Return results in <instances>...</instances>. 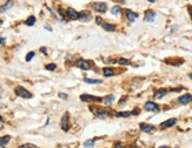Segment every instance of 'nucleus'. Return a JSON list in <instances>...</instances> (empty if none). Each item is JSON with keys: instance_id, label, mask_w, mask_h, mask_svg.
<instances>
[{"instance_id": "5701e85b", "label": "nucleus", "mask_w": 192, "mask_h": 148, "mask_svg": "<svg viewBox=\"0 0 192 148\" xmlns=\"http://www.w3.org/2000/svg\"><path fill=\"white\" fill-rule=\"evenodd\" d=\"M120 11H122L120 6H113L112 10H111V13L113 14V15H118V14L120 13Z\"/></svg>"}, {"instance_id": "c85d7f7f", "label": "nucleus", "mask_w": 192, "mask_h": 148, "mask_svg": "<svg viewBox=\"0 0 192 148\" xmlns=\"http://www.w3.org/2000/svg\"><path fill=\"white\" fill-rule=\"evenodd\" d=\"M20 148H37V146H36V145H33V143H26V145L20 146Z\"/></svg>"}, {"instance_id": "58836bf2", "label": "nucleus", "mask_w": 192, "mask_h": 148, "mask_svg": "<svg viewBox=\"0 0 192 148\" xmlns=\"http://www.w3.org/2000/svg\"><path fill=\"white\" fill-rule=\"evenodd\" d=\"M149 1H150V2H154V1H156V0H149Z\"/></svg>"}, {"instance_id": "39448f33", "label": "nucleus", "mask_w": 192, "mask_h": 148, "mask_svg": "<svg viewBox=\"0 0 192 148\" xmlns=\"http://www.w3.org/2000/svg\"><path fill=\"white\" fill-rule=\"evenodd\" d=\"M93 8H94L96 12L105 13V12L107 11V5H106V2H103V1H100V2H94V4H93Z\"/></svg>"}, {"instance_id": "9b49d317", "label": "nucleus", "mask_w": 192, "mask_h": 148, "mask_svg": "<svg viewBox=\"0 0 192 148\" xmlns=\"http://www.w3.org/2000/svg\"><path fill=\"white\" fill-rule=\"evenodd\" d=\"M191 101H192L191 94L181 95V96H179V99H178V102L179 104H181V105H186V104H189V102H191Z\"/></svg>"}, {"instance_id": "9d476101", "label": "nucleus", "mask_w": 192, "mask_h": 148, "mask_svg": "<svg viewBox=\"0 0 192 148\" xmlns=\"http://www.w3.org/2000/svg\"><path fill=\"white\" fill-rule=\"evenodd\" d=\"M140 129L145 133H151L156 131V127L153 125H149V123H140Z\"/></svg>"}, {"instance_id": "a878e982", "label": "nucleus", "mask_w": 192, "mask_h": 148, "mask_svg": "<svg viewBox=\"0 0 192 148\" xmlns=\"http://www.w3.org/2000/svg\"><path fill=\"white\" fill-rule=\"evenodd\" d=\"M84 81L86 83H101V80H94V79H88V78H85Z\"/></svg>"}, {"instance_id": "0eeeda50", "label": "nucleus", "mask_w": 192, "mask_h": 148, "mask_svg": "<svg viewBox=\"0 0 192 148\" xmlns=\"http://www.w3.org/2000/svg\"><path fill=\"white\" fill-rule=\"evenodd\" d=\"M80 100L84 102H87V101H98V102H101L103 99L100 96H94V95H87V94H82L80 95Z\"/></svg>"}, {"instance_id": "4468645a", "label": "nucleus", "mask_w": 192, "mask_h": 148, "mask_svg": "<svg viewBox=\"0 0 192 148\" xmlns=\"http://www.w3.org/2000/svg\"><path fill=\"white\" fill-rule=\"evenodd\" d=\"M177 123V119H169V120H166L162 123V127L163 128H169V127H172V126H175Z\"/></svg>"}, {"instance_id": "c756f323", "label": "nucleus", "mask_w": 192, "mask_h": 148, "mask_svg": "<svg viewBox=\"0 0 192 148\" xmlns=\"http://www.w3.org/2000/svg\"><path fill=\"white\" fill-rule=\"evenodd\" d=\"M101 21H103V20H101V18H99V17H97V18H96V23H97V25H100V24H101Z\"/></svg>"}, {"instance_id": "b1692460", "label": "nucleus", "mask_w": 192, "mask_h": 148, "mask_svg": "<svg viewBox=\"0 0 192 148\" xmlns=\"http://www.w3.org/2000/svg\"><path fill=\"white\" fill-rule=\"evenodd\" d=\"M117 62H118L119 65H130V64H131V61H130L129 59H125V58H120V59H118V60H117Z\"/></svg>"}, {"instance_id": "f3484780", "label": "nucleus", "mask_w": 192, "mask_h": 148, "mask_svg": "<svg viewBox=\"0 0 192 148\" xmlns=\"http://www.w3.org/2000/svg\"><path fill=\"white\" fill-rule=\"evenodd\" d=\"M10 140H11V136H10V135L1 136V137H0V147H5V146H7V143L10 142Z\"/></svg>"}, {"instance_id": "cd10ccee", "label": "nucleus", "mask_w": 192, "mask_h": 148, "mask_svg": "<svg viewBox=\"0 0 192 148\" xmlns=\"http://www.w3.org/2000/svg\"><path fill=\"white\" fill-rule=\"evenodd\" d=\"M55 68H57V65H55V64H48V65H46V69H47V71H54Z\"/></svg>"}, {"instance_id": "aec40b11", "label": "nucleus", "mask_w": 192, "mask_h": 148, "mask_svg": "<svg viewBox=\"0 0 192 148\" xmlns=\"http://www.w3.org/2000/svg\"><path fill=\"white\" fill-rule=\"evenodd\" d=\"M103 73H104L105 77H112V75H114L113 69H112V68H109V67L104 68V69H103Z\"/></svg>"}, {"instance_id": "1a4fd4ad", "label": "nucleus", "mask_w": 192, "mask_h": 148, "mask_svg": "<svg viewBox=\"0 0 192 148\" xmlns=\"http://www.w3.org/2000/svg\"><path fill=\"white\" fill-rule=\"evenodd\" d=\"M92 19V15H91V12L88 11H82V13H79V20H82L84 23H87Z\"/></svg>"}, {"instance_id": "ddd939ff", "label": "nucleus", "mask_w": 192, "mask_h": 148, "mask_svg": "<svg viewBox=\"0 0 192 148\" xmlns=\"http://www.w3.org/2000/svg\"><path fill=\"white\" fill-rule=\"evenodd\" d=\"M156 12H153V11H146V14H145V21H147V23H152V21H154V18H156Z\"/></svg>"}, {"instance_id": "20e7f679", "label": "nucleus", "mask_w": 192, "mask_h": 148, "mask_svg": "<svg viewBox=\"0 0 192 148\" xmlns=\"http://www.w3.org/2000/svg\"><path fill=\"white\" fill-rule=\"evenodd\" d=\"M60 126H61L63 131H65V132H67V131L70 129V114H69V112H66V113L63 115V118H61V122H60Z\"/></svg>"}, {"instance_id": "4be33fe9", "label": "nucleus", "mask_w": 192, "mask_h": 148, "mask_svg": "<svg viewBox=\"0 0 192 148\" xmlns=\"http://www.w3.org/2000/svg\"><path fill=\"white\" fill-rule=\"evenodd\" d=\"M103 101L105 102V105H111L114 101V96L113 95H107L105 99H103Z\"/></svg>"}, {"instance_id": "7c9ffc66", "label": "nucleus", "mask_w": 192, "mask_h": 148, "mask_svg": "<svg viewBox=\"0 0 192 148\" xmlns=\"http://www.w3.org/2000/svg\"><path fill=\"white\" fill-rule=\"evenodd\" d=\"M59 96L61 99H67V94H65V93H59Z\"/></svg>"}, {"instance_id": "c9c22d12", "label": "nucleus", "mask_w": 192, "mask_h": 148, "mask_svg": "<svg viewBox=\"0 0 192 148\" xmlns=\"http://www.w3.org/2000/svg\"><path fill=\"white\" fill-rule=\"evenodd\" d=\"M189 77H190V79L192 80V73H190V74H189Z\"/></svg>"}, {"instance_id": "2f4dec72", "label": "nucleus", "mask_w": 192, "mask_h": 148, "mask_svg": "<svg viewBox=\"0 0 192 148\" xmlns=\"http://www.w3.org/2000/svg\"><path fill=\"white\" fill-rule=\"evenodd\" d=\"M5 42H6L5 38H0V45H5Z\"/></svg>"}, {"instance_id": "dca6fc26", "label": "nucleus", "mask_w": 192, "mask_h": 148, "mask_svg": "<svg viewBox=\"0 0 192 148\" xmlns=\"http://www.w3.org/2000/svg\"><path fill=\"white\" fill-rule=\"evenodd\" d=\"M12 6H13V1H12V0H8L5 5L0 6V12H2V13H4V12H6L7 10H10Z\"/></svg>"}, {"instance_id": "f704fd0d", "label": "nucleus", "mask_w": 192, "mask_h": 148, "mask_svg": "<svg viewBox=\"0 0 192 148\" xmlns=\"http://www.w3.org/2000/svg\"><path fill=\"white\" fill-rule=\"evenodd\" d=\"M45 28H46L47 31H52V28H51V26H48V25H45Z\"/></svg>"}, {"instance_id": "7ed1b4c3", "label": "nucleus", "mask_w": 192, "mask_h": 148, "mask_svg": "<svg viewBox=\"0 0 192 148\" xmlns=\"http://www.w3.org/2000/svg\"><path fill=\"white\" fill-rule=\"evenodd\" d=\"M76 67L80 68L82 71H88V69H91V67H92V62H90V61H87V60H85V59H79V60H77V62H76Z\"/></svg>"}, {"instance_id": "6e6552de", "label": "nucleus", "mask_w": 192, "mask_h": 148, "mask_svg": "<svg viewBox=\"0 0 192 148\" xmlns=\"http://www.w3.org/2000/svg\"><path fill=\"white\" fill-rule=\"evenodd\" d=\"M145 109L149 110V112H154V113H158V112L160 110L159 106H158L157 104L152 102V101H147V102L145 104Z\"/></svg>"}, {"instance_id": "a211bd4d", "label": "nucleus", "mask_w": 192, "mask_h": 148, "mask_svg": "<svg viewBox=\"0 0 192 148\" xmlns=\"http://www.w3.org/2000/svg\"><path fill=\"white\" fill-rule=\"evenodd\" d=\"M101 26H103V28H104L105 31H107V32H114V31H116V26H114V25H111L109 23H101Z\"/></svg>"}, {"instance_id": "e433bc0d", "label": "nucleus", "mask_w": 192, "mask_h": 148, "mask_svg": "<svg viewBox=\"0 0 192 148\" xmlns=\"http://www.w3.org/2000/svg\"><path fill=\"white\" fill-rule=\"evenodd\" d=\"M1 123H2V122L0 121V129H1V128H2V125H1Z\"/></svg>"}, {"instance_id": "bb28decb", "label": "nucleus", "mask_w": 192, "mask_h": 148, "mask_svg": "<svg viewBox=\"0 0 192 148\" xmlns=\"http://www.w3.org/2000/svg\"><path fill=\"white\" fill-rule=\"evenodd\" d=\"M34 55H36V53H34V52H28L27 55H26V61H27V62H29V61H31V60L34 58Z\"/></svg>"}, {"instance_id": "f8f14e48", "label": "nucleus", "mask_w": 192, "mask_h": 148, "mask_svg": "<svg viewBox=\"0 0 192 148\" xmlns=\"http://www.w3.org/2000/svg\"><path fill=\"white\" fill-rule=\"evenodd\" d=\"M125 13H126V17H127L129 21H131V23L136 21V20L138 19V14L135 13V12H132V11H130V10H126V11H125Z\"/></svg>"}, {"instance_id": "423d86ee", "label": "nucleus", "mask_w": 192, "mask_h": 148, "mask_svg": "<svg viewBox=\"0 0 192 148\" xmlns=\"http://www.w3.org/2000/svg\"><path fill=\"white\" fill-rule=\"evenodd\" d=\"M65 15L71 19V20H78L79 19V12H77L74 8H72V7H69L67 10H66V12H65Z\"/></svg>"}, {"instance_id": "393cba45", "label": "nucleus", "mask_w": 192, "mask_h": 148, "mask_svg": "<svg viewBox=\"0 0 192 148\" xmlns=\"http://www.w3.org/2000/svg\"><path fill=\"white\" fill-rule=\"evenodd\" d=\"M94 146V140L92 139V140H87V141H85L84 142V147L88 148V147H93Z\"/></svg>"}, {"instance_id": "f03ea898", "label": "nucleus", "mask_w": 192, "mask_h": 148, "mask_svg": "<svg viewBox=\"0 0 192 148\" xmlns=\"http://www.w3.org/2000/svg\"><path fill=\"white\" fill-rule=\"evenodd\" d=\"M14 93L18 95V96H20V98H24V99H31V98H32V93L28 92L26 88H24V87H21V86H18V87L14 89Z\"/></svg>"}, {"instance_id": "412c9836", "label": "nucleus", "mask_w": 192, "mask_h": 148, "mask_svg": "<svg viewBox=\"0 0 192 148\" xmlns=\"http://www.w3.org/2000/svg\"><path fill=\"white\" fill-rule=\"evenodd\" d=\"M34 24H36V17H34V15L28 17L27 20H26V25H27V26H33Z\"/></svg>"}, {"instance_id": "72a5a7b5", "label": "nucleus", "mask_w": 192, "mask_h": 148, "mask_svg": "<svg viewBox=\"0 0 192 148\" xmlns=\"http://www.w3.org/2000/svg\"><path fill=\"white\" fill-rule=\"evenodd\" d=\"M187 10H189V12H190V17H191V19H192V6H190Z\"/></svg>"}, {"instance_id": "473e14b6", "label": "nucleus", "mask_w": 192, "mask_h": 148, "mask_svg": "<svg viewBox=\"0 0 192 148\" xmlns=\"http://www.w3.org/2000/svg\"><path fill=\"white\" fill-rule=\"evenodd\" d=\"M40 52L41 53H44V54H47V52H46V47H41Z\"/></svg>"}, {"instance_id": "4c0bfd02", "label": "nucleus", "mask_w": 192, "mask_h": 148, "mask_svg": "<svg viewBox=\"0 0 192 148\" xmlns=\"http://www.w3.org/2000/svg\"><path fill=\"white\" fill-rule=\"evenodd\" d=\"M1 25H2V20L0 19V26H1Z\"/></svg>"}, {"instance_id": "f257e3e1", "label": "nucleus", "mask_w": 192, "mask_h": 148, "mask_svg": "<svg viewBox=\"0 0 192 148\" xmlns=\"http://www.w3.org/2000/svg\"><path fill=\"white\" fill-rule=\"evenodd\" d=\"M90 110L96 115L98 118H101V119H105L110 115V112L107 109H104V108L100 107H90Z\"/></svg>"}, {"instance_id": "6ab92c4d", "label": "nucleus", "mask_w": 192, "mask_h": 148, "mask_svg": "<svg viewBox=\"0 0 192 148\" xmlns=\"http://www.w3.org/2000/svg\"><path fill=\"white\" fill-rule=\"evenodd\" d=\"M131 115H132V112H118V113H116L117 118H129Z\"/></svg>"}, {"instance_id": "2eb2a0df", "label": "nucleus", "mask_w": 192, "mask_h": 148, "mask_svg": "<svg viewBox=\"0 0 192 148\" xmlns=\"http://www.w3.org/2000/svg\"><path fill=\"white\" fill-rule=\"evenodd\" d=\"M166 93H167V89L162 88V89H158V91L153 94V96H154L156 99H162V98H164L165 95H166Z\"/></svg>"}]
</instances>
